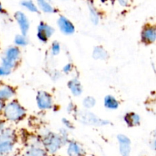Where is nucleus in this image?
I'll return each mask as SVG.
<instances>
[{
	"label": "nucleus",
	"mask_w": 156,
	"mask_h": 156,
	"mask_svg": "<svg viewBox=\"0 0 156 156\" xmlns=\"http://www.w3.org/2000/svg\"><path fill=\"white\" fill-rule=\"evenodd\" d=\"M151 148H152L153 150L156 151V139H154L152 142H151Z\"/></svg>",
	"instance_id": "72a5a7b5"
},
{
	"label": "nucleus",
	"mask_w": 156,
	"mask_h": 156,
	"mask_svg": "<svg viewBox=\"0 0 156 156\" xmlns=\"http://www.w3.org/2000/svg\"><path fill=\"white\" fill-rule=\"evenodd\" d=\"M103 105L109 110H116L119 107V102L113 95L108 94L103 99Z\"/></svg>",
	"instance_id": "aec40b11"
},
{
	"label": "nucleus",
	"mask_w": 156,
	"mask_h": 156,
	"mask_svg": "<svg viewBox=\"0 0 156 156\" xmlns=\"http://www.w3.org/2000/svg\"><path fill=\"white\" fill-rule=\"evenodd\" d=\"M92 57L97 61H106L109 58V54L103 46L98 45L94 47L93 49Z\"/></svg>",
	"instance_id": "412c9836"
},
{
	"label": "nucleus",
	"mask_w": 156,
	"mask_h": 156,
	"mask_svg": "<svg viewBox=\"0 0 156 156\" xmlns=\"http://www.w3.org/2000/svg\"><path fill=\"white\" fill-rule=\"evenodd\" d=\"M119 144V151L121 156H130L132 151V142L129 136L125 134H119L116 136Z\"/></svg>",
	"instance_id": "9d476101"
},
{
	"label": "nucleus",
	"mask_w": 156,
	"mask_h": 156,
	"mask_svg": "<svg viewBox=\"0 0 156 156\" xmlns=\"http://www.w3.org/2000/svg\"><path fill=\"white\" fill-rule=\"evenodd\" d=\"M18 136L16 132L10 127H5L2 130H0V142L2 141H13L16 142Z\"/></svg>",
	"instance_id": "a211bd4d"
},
{
	"label": "nucleus",
	"mask_w": 156,
	"mask_h": 156,
	"mask_svg": "<svg viewBox=\"0 0 156 156\" xmlns=\"http://www.w3.org/2000/svg\"><path fill=\"white\" fill-rule=\"evenodd\" d=\"M16 142L13 141L0 142V156H8L13 152Z\"/></svg>",
	"instance_id": "6ab92c4d"
},
{
	"label": "nucleus",
	"mask_w": 156,
	"mask_h": 156,
	"mask_svg": "<svg viewBox=\"0 0 156 156\" xmlns=\"http://www.w3.org/2000/svg\"><path fill=\"white\" fill-rule=\"evenodd\" d=\"M154 136H156V130H155V132H154Z\"/></svg>",
	"instance_id": "e433bc0d"
},
{
	"label": "nucleus",
	"mask_w": 156,
	"mask_h": 156,
	"mask_svg": "<svg viewBox=\"0 0 156 156\" xmlns=\"http://www.w3.org/2000/svg\"><path fill=\"white\" fill-rule=\"evenodd\" d=\"M55 30L47 22H40L37 27V38L40 42L46 44L55 34Z\"/></svg>",
	"instance_id": "0eeeda50"
},
{
	"label": "nucleus",
	"mask_w": 156,
	"mask_h": 156,
	"mask_svg": "<svg viewBox=\"0 0 156 156\" xmlns=\"http://www.w3.org/2000/svg\"><path fill=\"white\" fill-rule=\"evenodd\" d=\"M16 95V90L14 87L6 83H0V101L7 103L13 100Z\"/></svg>",
	"instance_id": "f8f14e48"
},
{
	"label": "nucleus",
	"mask_w": 156,
	"mask_h": 156,
	"mask_svg": "<svg viewBox=\"0 0 156 156\" xmlns=\"http://www.w3.org/2000/svg\"><path fill=\"white\" fill-rule=\"evenodd\" d=\"M61 71H58V70H54L52 71L51 74V77L53 80L56 81V80H58L59 79H61Z\"/></svg>",
	"instance_id": "c756f323"
},
{
	"label": "nucleus",
	"mask_w": 156,
	"mask_h": 156,
	"mask_svg": "<svg viewBox=\"0 0 156 156\" xmlns=\"http://www.w3.org/2000/svg\"><path fill=\"white\" fill-rule=\"evenodd\" d=\"M51 54L52 56H58L59 55V54L61 53V45L58 41H55L51 43Z\"/></svg>",
	"instance_id": "393cba45"
},
{
	"label": "nucleus",
	"mask_w": 156,
	"mask_h": 156,
	"mask_svg": "<svg viewBox=\"0 0 156 156\" xmlns=\"http://www.w3.org/2000/svg\"><path fill=\"white\" fill-rule=\"evenodd\" d=\"M123 121L127 126L133 128L140 125L141 117L136 112H128L123 115Z\"/></svg>",
	"instance_id": "f3484780"
},
{
	"label": "nucleus",
	"mask_w": 156,
	"mask_h": 156,
	"mask_svg": "<svg viewBox=\"0 0 156 156\" xmlns=\"http://www.w3.org/2000/svg\"><path fill=\"white\" fill-rule=\"evenodd\" d=\"M15 45L19 48L26 47L29 44V40L26 35H23L22 34H16L14 38Z\"/></svg>",
	"instance_id": "5701e85b"
},
{
	"label": "nucleus",
	"mask_w": 156,
	"mask_h": 156,
	"mask_svg": "<svg viewBox=\"0 0 156 156\" xmlns=\"http://www.w3.org/2000/svg\"><path fill=\"white\" fill-rule=\"evenodd\" d=\"M57 25L64 35H72L75 33L76 28L73 22L64 16H60L57 20Z\"/></svg>",
	"instance_id": "1a4fd4ad"
},
{
	"label": "nucleus",
	"mask_w": 156,
	"mask_h": 156,
	"mask_svg": "<svg viewBox=\"0 0 156 156\" xmlns=\"http://www.w3.org/2000/svg\"><path fill=\"white\" fill-rule=\"evenodd\" d=\"M40 136H41V145L47 151L48 154H58L61 148L67 145L59 133H54L50 130H46Z\"/></svg>",
	"instance_id": "f03ea898"
},
{
	"label": "nucleus",
	"mask_w": 156,
	"mask_h": 156,
	"mask_svg": "<svg viewBox=\"0 0 156 156\" xmlns=\"http://www.w3.org/2000/svg\"><path fill=\"white\" fill-rule=\"evenodd\" d=\"M44 147L41 145V136L35 137V139H32L31 143L27 147L26 150L24 152L23 156H48Z\"/></svg>",
	"instance_id": "423d86ee"
},
{
	"label": "nucleus",
	"mask_w": 156,
	"mask_h": 156,
	"mask_svg": "<svg viewBox=\"0 0 156 156\" xmlns=\"http://www.w3.org/2000/svg\"><path fill=\"white\" fill-rule=\"evenodd\" d=\"M39 12L45 14H55L58 12L57 9L52 3L51 0H36Z\"/></svg>",
	"instance_id": "2eb2a0df"
},
{
	"label": "nucleus",
	"mask_w": 156,
	"mask_h": 156,
	"mask_svg": "<svg viewBox=\"0 0 156 156\" xmlns=\"http://www.w3.org/2000/svg\"><path fill=\"white\" fill-rule=\"evenodd\" d=\"M61 122L63 124V127L67 129V130H71L74 129V126H73V122L70 119H67V118H63L61 119Z\"/></svg>",
	"instance_id": "bb28decb"
},
{
	"label": "nucleus",
	"mask_w": 156,
	"mask_h": 156,
	"mask_svg": "<svg viewBox=\"0 0 156 156\" xmlns=\"http://www.w3.org/2000/svg\"><path fill=\"white\" fill-rule=\"evenodd\" d=\"M14 19L16 20V23L19 25V28L20 29L21 34L23 35H28L29 32L30 27V20L28 19V16L22 11H17L14 14Z\"/></svg>",
	"instance_id": "6e6552de"
},
{
	"label": "nucleus",
	"mask_w": 156,
	"mask_h": 156,
	"mask_svg": "<svg viewBox=\"0 0 156 156\" xmlns=\"http://www.w3.org/2000/svg\"><path fill=\"white\" fill-rule=\"evenodd\" d=\"M87 5L88 11H89L90 20L92 22L93 25H99L100 21V16L98 9L96 7L94 0H87Z\"/></svg>",
	"instance_id": "dca6fc26"
},
{
	"label": "nucleus",
	"mask_w": 156,
	"mask_h": 156,
	"mask_svg": "<svg viewBox=\"0 0 156 156\" xmlns=\"http://www.w3.org/2000/svg\"><path fill=\"white\" fill-rule=\"evenodd\" d=\"M141 41L145 44H153L156 41V27L146 25L141 31Z\"/></svg>",
	"instance_id": "9b49d317"
},
{
	"label": "nucleus",
	"mask_w": 156,
	"mask_h": 156,
	"mask_svg": "<svg viewBox=\"0 0 156 156\" xmlns=\"http://www.w3.org/2000/svg\"><path fill=\"white\" fill-rule=\"evenodd\" d=\"M66 110H67V113L72 114V115H76V112H77L78 109H77V107H76V106L74 104V103H69L68 104H67V107H66Z\"/></svg>",
	"instance_id": "a878e982"
},
{
	"label": "nucleus",
	"mask_w": 156,
	"mask_h": 156,
	"mask_svg": "<svg viewBox=\"0 0 156 156\" xmlns=\"http://www.w3.org/2000/svg\"><path fill=\"white\" fill-rule=\"evenodd\" d=\"M20 5L24 9L31 13H38L39 9L34 0H22Z\"/></svg>",
	"instance_id": "4be33fe9"
},
{
	"label": "nucleus",
	"mask_w": 156,
	"mask_h": 156,
	"mask_svg": "<svg viewBox=\"0 0 156 156\" xmlns=\"http://www.w3.org/2000/svg\"><path fill=\"white\" fill-rule=\"evenodd\" d=\"M5 103H4V102H2V101H0V115H1L2 114V112H3V109H4V108H5Z\"/></svg>",
	"instance_id": "473e14b6"
},
{
	"label": "nucleus",
	"mask_w": 156,
	"mask_h": 156,
	"mask_svg": "<svg viewBox=\"0 0 156 156\" xmlns=\"http://www.w3.org/2000/svg\"><path fill=\"white\" fill-rule=\"evenodd\" d=\"M73 70V64L72 63H67V64H64V67L62 68V73L64 74H70L72 73Z\"/></svg>",
	"instance_id": "cd10ccee"
},
{
	"label": "nucleus",
	"mask_w": 156,
	"mask_h": 156,
	"mask_svg": "<svg viewBox=\"0 0 156 156\" xmlns=\"http://www.w3.org/2000/svg\"><path fill=\"white\" fill-rule=\"evenodd\" d=\"M116 2L122 7H127L130 5V0H116Z\"/></svg>",
	"instance_id": "7c9ffc66"
},
{
	"label": "nucleus",
	"mask_w": 156,
	"mask_h": 156,
	"mask_svg": "<svg viewBox=\"0 0 156 156\" xmlns=\"http://www.w3.org/2000/svg\"><path fill=\"white\" fill-rule=\"evenodd\" d=\"M36 104L37 108L41 111L53 109L55 106L54 99L51 94L46 90H38L35 97Z\"/></svg>",
	"instance_id": "39448f33"
},
{
	"label": "nucleus",
	"mask_w": 156,
	"mask_h": 156,
	"mask_svg": "<svg viewBox=\"0 0 156 156\" xmlns=\"http://www.w3.org/2000/svg\"><path fill=\"white\" fill-rule=\"evenodd\" d=\"M2 115L7 122L19 123L25 119L27 111L19 100L13 99L5 103Z\"/></svg>",
	"instance_id": "f257e3e1"
},
{
	"label": "nucleus",
	"mask_w": 156,
	"mask_h": 156,
	"mask_svg": "<svg viewBox=\"0 0 156 156\" xmlns=\"http://www.w3.org/2000/svg\"><path fill=\"white\" fill-rule=\"evenodd\" d=\"M4 12V9H3V6H2V2H0V16L2 14V13Z\"/></svg>",
	"instance_id": "f704fd0d"
},
{
	"label": "nucleus",
	"mask_w": 156,
	"mask_h": 156,
	"mask_svg": "<svg viewBox=\"0 0 156 156\" xmlns=\"http://www.w3.org/2000/svg\"><path fill=\"white\" fill-rule=\"evenodd\" d=\"M66 145L67 156H86V151L83 147L76 141L70 139Z\"/></svg>",
	"instance_id": "ddd939ff"
},
{
	"label": "nucleus",
	"mask_w": 156,
	"mask_h": 156,
	"mask_svg": "<svg viewBox=\"0 0 156 156\" xmlns=\"http://www.w3.org/2000/svg\"><path fill=\"white\" fill-rule=\"evenodd\" d=\"M67 87H68L70 94L75 97H80L83 94V86L81 84V82L76 76H74L68 80Z\"/></svg>",
	"instance_id": "4468645a"
},
{
	"label": "nucleus",
	"mask_w": 156,
	"mask_h": 156,
	"mask_svg": "<svg viewBox=\"0 0 156 156\" xmlns=\"http://www.w3.org/2000/svg\"><path fill=\"white\" fill-rule=\"evenodd\" d=\"M97 104V100L92 96H87L82 100V106L84 109L90 110Z\"/></svg>",
	"instance_id": "b1692460"
},
{
	"label": "nucleus",
	"mask_w": 156,
	"mask_h": 156,
	"mask_svg": "<svg viewBox=\"0 0 156 156\" xmlns=\"http://www.w3.org/2000/svg\"><path fill=\"white\" fill-rule=\"evenodd\" d=\"M48 156H61V155H58V154H49Z\"/></svg>",
	"instance_id": "c9c22d12"
},
{
	"label": "nucleus",
	"mask_w": 156,
	"mask_h": 156,
	"mask_svg": "<svg viewBox=\"0 0 156 156\" xmlns=\"http://www.w3.org/2000/svg\"><path fill=\"white\" fill-rule=\"evenodd\" d=\"M12 72V70H9V69L3 67V66L0 65V76H9V74H11Z\"/></svg>",
	"instance_id": "c85d7f7f"
},
{
	"label": "nucleus",
	"mask_w": 156,
	"mask_h": 156,
	"mask_svg": "<svg viewBox=\"0 0 156 156\" xmlns=\"http://www.w3.org/2000/svg\"><path fill=\"white\" fill-rule=\"evenodd\" d=\"M21 58L20 48L17 46H10L7 48L2 57L1 65L9 70H13L17 66Z\"/></svg>",
	"instance_id": "20e7f679"
},
{
	"label": "nucleus",
	"mask_w": 156,
	"mask_h": 156,
	"mask_svg": "<svg viewBox=\"0 0 156 156\" xmlns=\"http://www.w3.org/2000/svg\"><path fill=\"white\" fill-rule=\"evenodd\" d=\"M74 116L80 123L86 126H90L101 127L106 126L110 124V122L109 120L101 119L95 113L91 112L90 110H87V109H83V110H78Z\"/></svg>",
	"instance_id": "7ed1b4c3"
},
{
	"label": "nucleus",
	"mask_w": 156,
	"mask_h": 156,
	"mask_svg": "<svg viewBox=\"0 0 156 156\" xmlns=\"http://www.w3.org/2000/svg\"><path fill=\"white\" fill-rule=\"evenodd\" d=\"M6 127V121L3 117H0V130H2Z\"/></svg>",
	"instance_id": "2f4dec72"
}]
</instances>
